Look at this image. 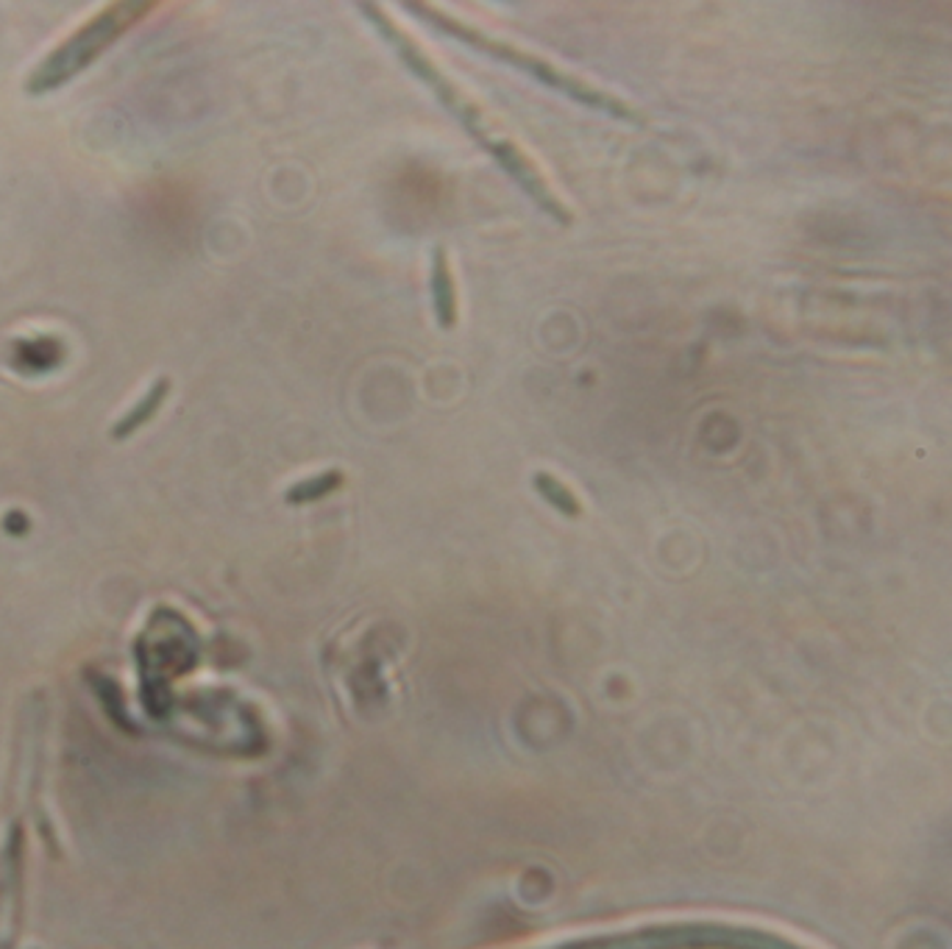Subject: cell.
<instances>
[{
	"label": "cell",
	"mask_w": 952,
	"mask_h": 949,
	"mask_svg": "<svg viewBox=\"0 0 952 949\" xmlns=\"http://www.w3.org/2000/svg\"><path fill=\"white\" fill-rule=\"evenodd\" d=\"M356 12L374 25L376 34L396 50L401 65L446 106V112H452V115L463 123V128L479 142V148L488 151L490 157L501 164V170L541 206L548 218L557 220L560 226L574 224L571 206L557 195L552 182L543 175L541 164L521 148V142H515V139L501 128V123L496 121L488 110H483V106L427 54V48H423L412 34H407V31L401 28L385 9L376 7V3H360Z\"/></svg>",
	"instance_id": "1"
},
{
	"label": "cell",
	"mask_w": 952,
	"mask_h": 949,
	"mask_svg": "<svg viewBox=\"0 0 952 949\" xmlns=\"http://www.w3.org/2000/svg\"><path fill=\"white\" fill-rule=\"evenodd\" d=\"M405 9L407 12L416 14L418 20H423L427 25H432V28L443 31L446 37L457 39V43L479 50V54L494 56L496 61H505V65L515 67V70L532 76V79L541 81V84L557 90L560 95H568L571 101L582 103V106H588V110L604 112V115L619 117V121L635 123V126H644L646 123L644 112H641L638 106H633L627 98L615 95V92L604 90V87H599V84H593V81L582 79V76L571 73V70H566V67L555 65V61H548L546 56L532 54V50L521 48V45L507 43V39H501V37H494V34L483 31L479 25L465 23L463 18H454V14L441 12V9L429 7V3H407Z\"/></svg>",
	"instance_id": "2"
},
{
	"label": "cell",
	"mask_w": 952,
	"mask_h": 949,
	"mask_svg": "<svg viewBox=\"0 0 952 949\" xmlns=\"http://www.w3.org/2000/svg\"><path fill=\"white\" fill-rule=\"evenodd\" d=\"M535 949H808L763 927L713 919L646 922L624 930L585 933Z\"/></svg>",
	"instance_id": "3"
},
{
	"label": "cell",
	"mask_w": 952,
	"mask_h": 949,
	"mask_svg": "<svg viewBox=\"0 0 952 949\" xmlns=\"http://www.w3.org/2000/svg\"><path fill=\"white\" fill-rule=\"evenodd\" d=\"M25 838L20 819H9L0 849V949H18L20 911H23Z\"/></svg>",
	"instance_id": "4"
},
{
	"label": "cell",
	"mask_w": 952,
	"mask_h": 949,
	"mask_svg": "<svg viewBox=\"0 0 952 949\" xmlns=\"http://www.w3.org/2000/svg\"><path fill=\"white\" fill-rule=\"evenodd\" d=\"M123 23H117V14H103V18H98L95 23L90 25V28H84L79 34V37L72 39L67 48H61L59 54L50 59V65L45 67V70H39V76H36L34 81L45 79L43 87L56 84L59 79H65V76H70L76 67H81L84 61H90L92 56L98 54V50L103 48L106 43H112V37L117 34V28H121Z\"/></svg>",
	"instance_id": "5"
},
{
	"label": "cell",
	"mask_w": 952,
	"mask_h": 949,
	"mask_svg": "<svg viewBox=\"0 0 952 949\" xmlns=\"http://www.w3.org/2000/svg\"><path fill=\"white\" fill-rule=\"evenodd\" d=\"M429 293H432L434 321L443 332H452L460 321L457 282H454L452 262H449L446 245L432 249V267H429Z\"/></svg>",
	"instance_id": "6"
},
{
	"label": "cell",
	"mask_w": 952,
	"mask_h": 949,
	"mask_svg": "<svg viewBox=\"0 0 952 949\" xmlns=\"http://www.w3.org/2000/svg\"><path fill=\"white\" fill-rule=\"evenodd\" d=\"M532 488L537 490V496H541L543 502L552 504V507L560 515H566V518H579V515H582V502L577 499V493H574L566 482H560L555 473H532Z\"/></svg>",
	"instance_id": "7"
},
{
	"label": "cell",
	"mask_w": 952,
	"mask_h": 949,
	"mask_svg": "<svg viewBox=\"0 0 952 949\" xmlns=\"http://www.w3.org/2000/svg\"><path fill=\"white\" fill-rule=\"evenodd\" d=\"M343 482H345V473L338 471V468H329V471L315 473V477H307L302 479V482L290 484L287 493H284V502L287 504L318 502V499L332 496L335 490L343 488Z\"/></svg>",
	"instance_id": "8"
}]
</instances>
